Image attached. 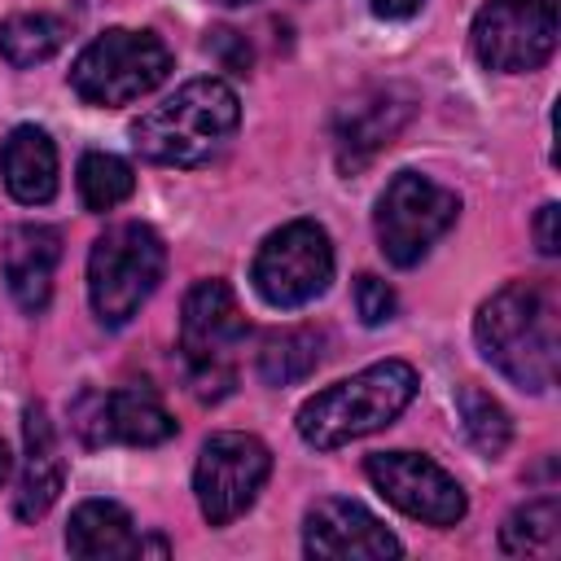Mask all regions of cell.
Segmentation results:
<instances>
[{
  "label": "cell",
  "instance_id": "obj_1",
  "mask_svg": "<svg viewBox=\"0 0 561 561\" xmlns=\"http://www.w3.org/2000/svg\"><path fill=\"white\" fill-rule=\"evenodd\" d=\"M473 342L491 368H500L522 390H548L557 381L561 333L557 298L535 280L500 285L473 316Z\"/></svg>",
  "mask_w": 561,
  "mask_h": 561
},
{
  "label": "cell",
  "instance_id": "obj_2",
  "mask_svg": "<svg viewBox=\"0 0 561 561\" xmlns=\"http://www.w3.org/2000/svg\"><path fill=\"white\" fill-rule=\"evenodd\" d=\"M237 123L241 101L224 79H188L131 123V145L162 167H202L232 140Z\"/></svg>",
  "mask_w": 561,
  "mask_h": 561
},
{
  "label": "cell",
  "instance_id": "obj_3",
  "mask_svg": "<svg viewBox=\"0 0 561 561\" xmlns=\"http://www.w3.org/2000/svg\"><path fill=\"white\" fill-rule=\"evenodd\" d=\"M416 394V368L408 359H377L346 381L316 390L298 408V438L316 451H333L364 434L386 430Z\"/></svg>",
  "mask_w": 561,
  "mask_h": 561
},
{
  "label": "cell",
  "instance_id": "obj_4",
  "mask_svg": "<svg viewBox=\"0 0 561 561\" xmlns=\"http://www.w3.org/2000/svg\"><path fill=\"white\" fill-rule=\"evenodd\" d=\"M162 267H167V245L149 224H140V219L110 224L88 250L92 316L105 329H123L158 289Z\"/></svg>",
  "mask_w": 561,
  "mask_h": 561
},
{
  "label": "cell",
  "instance_id": "obj_5",
  "mask_svg": "<svg viewBox=\"0 0 561 561\" xmlns=\"http://www.w3.org/2000/svg\"><path fill=\"white\" fill-rule=\"evenodd\" d=\"M245 342V316L228 280H197L180 311V355L197 399H224L237 381V346Z\"/></svg>",
  "mask_w": 561,
  "mask_h": 561
},
{
  "label": "cell",
  "instance_id": "obj_6",
  "mask_svg": "<svg viewBox=\"0 0 561 561\" xmlns=\"http://www.w3.org/2000/svg\"><path fill=\"white\" fill-rule=\"evenodd\" d=\"M171 75V48L153 31L110 26L70 66V88L88 105H131Z\"/></svg>",
  "mask_w": 561,
  "mask_h": 561
},
{
  "label": "cell",
  "instance_id": "obj_7",
  "mask_svg": "<svg viewBox=\"0 0 561 561\" xmlns=\"http://www.w3.org/2000/svg\"><path fill=\"white\" fill-rule=\"evenodd\" d=\"M456 215H460V197L451 188H443L421 171H399L377 197L373 228L381 254L394 267H416L434 250V241L456 224Z\"/></svg>",
  "mask_w": 561,
  "mask_h": 561
},
{
  "label": "cell",
  "instance_id": "obj_8",
  "mask_svg": "<svg viewBox=\"0 0 561 561\" xmlns=\"http://www.w3.org/2000/svg\"><path fill=\"white\" fill-rule=\"evenodd\" d=\"M254 294L267 307H307L320 298L333 280V241L316 219H289L276 232L263 237L254 267H250Z\"/></svg>",
  "mask_w": 561,
  "mask_h": 561
},
{
  "label": "cell",
  "instance_id": "obj_9",
  "mask_svg": "<svg viewBox=\"0 0 561 561\" xmlns=\"http://www.w3.org/2000/svg\"><path fill=\"white\" fill-rule=\"evenodd\" d=\"M267 473H272V451L263 438L241 430L210 434L193 465V491H197L202 517L210 526L237 522L245 508H254Z\"/></svg>",
  "mask_w": 561,
  "mask_h": 561
},
{
  "label": "cell",
  "instance_id": "obj_10",
  "mask_svg": "<svg viewBox=\"0 0 561 561\" xmlns=\"http://www.w3.org/2000/svg\"><path fill=\"white\" fill-rule=\"evenodd\" d=\"M469 39L486 70H500V75L539 70L557 48V4L552 0H486L473 13Z\"/></svg>",
  "mask_w": 561,
  "mask_h": 561
},
{
  "label": "cell",
  "instance_id": "obj_11",
  "mask_svg": "<svg viewBox=\"0 0 561 561\" xmlns=\"http://www.w3.org/2000/svg\"><path fill=\"white\" fill-rule=\"evenodd\" d=\"M368 482L408 517L425 522V526H456L469 508L460 482L434 465L430 456L416 451H373L364 460Z\"/></svg>",
  "mask_w": 561,
  "mask_h": 561
},
{
  "label": "cell",
  "instance_id": "obj_12",
  "mask_svg": "<svg viewBox=\"0 0 561 561\" xmlns=\"http://www.w3.org/2000/svg\"><path fill=\"white\" fill-rule=\"evenodd\" d=\"M70 425L88 447L127 443V447H158L175 434L171 412L149 386H118V390H83L70 403Z\"/></svg>",
  "mask_w": 561,
  "mask_h": 561
},
{
  "label": "cell",
  "instance_id": "obj_13",
  "mask_svg": "<svg viewBox=\"0 0 561 561\" xmlns=\"http://www.w3.org/2000/svg\"><path fill=\"white\" fill-rule=\"evenodd\" d=\"M302 552L324 561H386L399 557L403 543L364 504L324 495L302 517Z\"/></svg>",
  "mask_w": 561,
  "mask_h": 561
},
{
  "label": "cell",
  "instance_id": "obj_14",
  "mask_svg": "<svg viewBox=\"0 0 561 561\" xmlns=\"http://www.w3.org/2000/svg\"><path fill=\"white\" fill-rule=\"evenodd\" d=\"M408 114H412V96L399 92V88H368V92L351 96L337 110V123H333V145H337L342 171L368 167L399 136Z\"/></svg>",
  "mask_w": 561,
  "mask_h": 561
},
{
  "label": "cell",
  "instance_id": "obj_15",
  "mask_svg": "<svg viewBox=\"0 0 561 561\" xmlns=\"http://www.w3.org/2000/svg\"><path fill=\"white\" fill-rule=\"evenodd\" d=\"M61 482H66V460H61L48 408L26 403V412H22V473H18L13 517L18 522H39L57 504Z\"/></svg>",
  "mask_w": 561,
  "mask_h": 561
},
{
  "label": "cell",
  "instance_id": "obj_16",
  "mask_svg": "<svg viewBox=\"0 0 561 561\" xmlns=\"http://www.w3.org/2000/svg\"><path fill=\"white\" fill-rule=\"evenodd\" d=\"M61 259V232L48 224H18L4 241V285L13 302L39 316L53 298V272Z\"/></svg>",
  "mask_w": 561,
  "mask_h": 561
},
{
  "label": "cell",
  "instance_id": "obj_17",
  "mask_svg": "<svg viewBox=\"0 0 561 561\" xmlns=\"http://www.w3.org/2000/svg\"><path fill=\"white\" fill-rule=\"evenodd\" d=\"M0 175L13 202L44 206L57 193V145L44 127L18 123L0 145Z\"/></svg>",
  "mask_w": 561,
  "mask_h": 561
},
{
  "label": "cell",
  "instance_id": "obj_18",
  "mask_svg": "<svg viewBox=\"0 0 561 561\" xmlns=\"http://www.w3.org/2000/svg\"><path fill=\"white\" fill-rule=\"evenodd\" d=\"M136 526L131 513L114 500H83L70 522H66V548L70 557L83 561H105V557H136Z\"/></svg>",
  "mask_w": 561,
  "mask_h": 561
},
{
  "label": "cell",
  "instance_id": "obj_19",
  "mask_svg": "<svg viewBox=\"0 0 561 561\" xmlns=\"http://www.w3.org/2000/svg\"><path fill=\"white\" fill-rule=\"evenodd\" d=\"M324 359V333L311 324H294V329H276L267 333L263 351H259V377L267 386H294L302 377H311Z\"/></svg>",
  "mask_w": 561,
  "mask_h": 561
},
{
  "label": "cell",
  "instance_id": "obj_20",
  "mask_svg": "<svg viewBox=\"0 0 561 561\" xmlns=\"http://www.w3.org/2000/svg\"><path fill=\"white\" fill-rule=\"evenodd\" d=\"M557 543H561V504H557V495L526 500L500 526V548L508 557H548V552H557Z\"/></svg>",
  "mask_w": 561,
  "mask_h": 561
},
{
  "label": "cell",
  "instance_id": "obj_21",
  "mask_svg": "<svg viewBox=\"0 0 561 561\" xmlns=\"http://www.w3.org/2000/svg\"><path fill=\"white\" fill-rule=\"evenodd\" d=\"M66 39V26L53 13H13L0 22V53L9 66H39Z\"/></svg>",
  "mask_w": 561,
  "mask_h": 561
},
{
  "label": "cell",
  "instance_id": "obj_22",
  "mask_svg": "<svg viewBox=\"0 0 561 561\" xmlns=\"http://www.w3.org/2000/svg\"><path fill=\"white\" fill-rule=\"evenodd\" d=\"M456 412H460V425L469 434V443L482 451V456H504L508 443H513V421L508 412L500 408V399H491L482 386H460L456 390Z\"/></svg>",
  "mask_w": 561,
  "mask_h": 561
},
{
  "label": "cell",
  "instance_id": "obj_23",
  "mask_svg": "<svg viewBox=\"0 0 561 561\" xmlns=\"http://www.w3.org/2000/svg\"><path fill=\"white\" fill-rule=\"evenodd\" d=\"M131 193H136V175H131V167L118 153L92 149V153L79 158V197H83L88 210L105 215L118 202H127Z\"/></svg>",
  "mask_w": 561,
  "mask_h": 561
},
{
  "label": "cell",
  "instance_id": "obj_24",
  "mask_svg": "<svg viewBox=\"0 0 561 561\" xmlns=\"http://www.w3.org/2000/svg\"><path fill=\"white\" fill-rule=\"evenodd\" d=\"M394 289L381 280V276H373V272H364V276H355V311H359V320L368 324V329H377V324H386L390 316H394Z\"/></svg>",
  "mask_w": 561,
  "mask_h": 561
},
{
  "label": "cell",
  "instance_id": "obj_25",
  "mask_svg": "<svg viewBox=\"0 0 561 561\" xmlns=\"http://www.w3.org/2000/svg\"><path fill=\"white\" fill-rule=\"evenodd\" d=\"M210 48L224 57L228 70H245L250 66V44L237 31H210Z\"/></svg>",
  "mask_w": 561,
  "mask_h": 561
},
{
  "label": "cell",
  "instance_id": "obj_26",
  "mask_svg": "<svg viewBox=\"0 0 561 561\" xmlns=\"http://www.w3.org/2000/svg\"><path fill=\"white\" fill-rule=\"evenodd\" d=\"M535 245L539 254H557V202H543L535 215Z\"/></svg>",
  "mask_w": 561,
  "mask_h": 561
},
{
  "label": "cell",
  "instance_id": "obj_27",
  "mask_svg": "<svg viewBox=\"0 0 561 561\" xmlns=\"http://www.w3.org/2000/svg\"><path fill=\"white\" fill-rule=\"evenodd\" d=\"M421 4H425V0H368V9H373L377 18H390V22L421 13Z\"/></svg>",
  "mask_w": 561,
  "mask_h": 561
},
{
  "label": "cell",
  "instance_id": "obj_28",
  "mask_svg": "<svg viewBox=\"0 0 561 561\" xmlns=\"http://www.w3.org/2000/svg\"><path fill=\"white\" fill-rule=\"evenodd\" d=\"M9 473H13V456H9V443L0 438V482H4Z\"/></svg>",
  "mask_w": 561,
  "mask_h": 561
},
{
  "label": "cell",
  "instance_id": "obj_29",
  "mask_svg": "<svg viewBox=\"0 0 561 561\" xmlns=\"http://www.w3.org/2000/svg\"><path fill=\"white\" fill-rule=\"evenodd\" d=\"M215 4H224V9H241V4H250V0H215Z\"/></svg>",
  "mask_w": 561,
  "mask_h": 561
}]
</instances>
